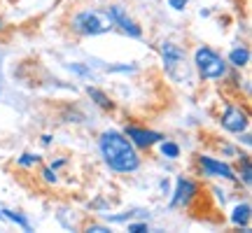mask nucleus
<instances>
[{"label": "nucleus", "instance_id": "1", "mask_svg": "<svg viewBox=\"0 0 252 233\" xmlns=\"http://www.w3.org/2000/svg\"><path fill=\"white\" fill-rule=\"evenodd\" d=\"M100 154H103L105 163L117 173H133L140 166V159L133 152L131 143L122 133H115V131H108V133L100 135Z\"/></svg>", "mask_w": 252, "mask_h": 233}, {"label": "nucleus", "instance_id": "2", "mask_svg": "<svg viewBox=\"0 0 252 233\" xmlns=\"http://www.w3.org/2000/svg\"><path fill=\"white\" fill-rule=\"evenodd\" d=\"M72 28L82 35H100V33H108L110 28H115V21L108 9H87L72 19Z\"/></svg>", "mask_w": 252, "mask_h": 233}, {"label": "nucleus", "instance_id": "3", "mask_svg": "<svg viewBox=\"0 0 252 233\" xmlns=\"http://www.w3.org/2000/svg\"><path fill=\"white\" fill-rule=\"evenodd\" d=\"M194 63H196L201 77H208V80H215V77H222L224 75V61L208 47H201L194 56Z\"/></svg>", "mask_w": 252, "mask_h": 233}, {"label": "nucleus", "instance_id": "4", "mask_svg": "<svg viewBox=\"0 0 252 233\" xmlns=\"http://www.w3.org/2000/svg\"><path fill=\"white\" fill-rule=\"evenodd\" d=\"M222 126H224L226 131H231V133H241V131H245V126H248V112L229 105L224 110V115H222Z\"/></svg>", "mask_w": 252, "mask_h": 233}, {"label": "nucleus", "instance_id": "5", "mask_svg": "<svg viewBox=\"0 0 252 233\" xmlns=\"http://www.w3.org/2000/svg\"><path fill=\"white\" fill-rule=\"evenodd\" d=\"M110 12V17H112V21H115V26H119L124 33H128L131 37H140L143 35V30H140V26L135 24L133 19H128L126 17V12L119 5H112V7H108Z\"/></svg>", "mask_w": 252, "mask_h": 233}, {"label": "nucleus", "instance_id": "6", "mask_svg": "<svg viewBox=\"0 0 252 233\" xmlns=\"http://www.w3.org/2000/svg\"><path fill=\"white\" fill-rule=\"evenodd\" d=\"M198 163H201V168L208 173V175H215V177H224V179H234V171L226 166V163H220L215 161V159H210V156H201L198 159Z\"/></svg>", "mask_w": 252, "mask_h": 233}, {"label": "nucleus", "instance_id": "7", "mask_svg": "<svg viewBox=\"0 0 252 233\" xmlns=\"http://www.w3.org/2000/svg\"><path fill=\"white\" fill-rule=\"evenodd\" d=\"M126 135L133 140L138 147H152L154 143L161 140V135L154 133V131H145V128H138V126H128L126 128Z\"/></svg>", "mask_w": 252, "mask_h": 233}, {"label": "nucleus", "instance_id": "8", "mask_svg": "<svg viewBox=\"0 0 252 233\" xmlns=\"http://www.w3.org/2000/svg\"><path fill=\"white\" fill-rule=\"evenodd\" d=\"M161 56H163V63H166L168 72H173L182 61H185V52H182L178 45H173V42H163L161 45Z\"/></svg>", "mask_w": 252, "mask_h": 233}, {"label": "nucleus", "instance_id": "9", "mask_svg": "<svg viewBox=\"0 0 252 233\" xmlns=\"http://www.w3.org/2000/svg\"><path fill=\"white\" fill-rule=\"evenodd\" d=\"M194 194H196V184H194L191 179L180 177V179H178V189H175V196H173V205H182V203H189Z\"/></svg>", "mask_w": 252, "mask_h": 233}, {"label": "nucleus", "instance_id": "10", "mask_svg": "<svg viewBox=\"0 0 252 233\" xmlns=\"http://www.w3.org/2000/svg\"><path fill=\"white\" fill-rule=\"evenodd\" d=\"M231 219H234V224H238V226H248V222H250V205H248V203L238 205L234 210Z\"/></svg>", "mask_w": 252, "mask_h": 233}, {"label": "nucleus", "instance_id": "11", "mask_svg": "<svg viewBox=\"0 0 252 233\" xmlns=\"http://www.w3.org/2000/svg\"><path fill=\"white\" fill-rule=\"evenodd\" d=\"M229 61L234 63L236 68H241V65H248V61H250V52H248L245 47H241V49H234V52L229 54Z\"/></svg>", "mask_w": 252, "mask_h": 233}, {"label": "nucleus", "instance_id": "12", "mask_svg": "<svg viewBox=\"0 0 252 233\" xmlns=\"http://www.w3.org/2000/svg\"><path fill=\"white\" fill-rule=\"evenodd\" d=\"M87 91H89V96H91V98H94V100H96V103H98V105H100V108H103V110H110V108H112V103H110V98H108V96H105V93H103V91L94 89V87H89V89H87Z\"/></svg>", "mask_w": 252, "mask_h": 233}, {"label": "nucleus", "instance_id": "13", "mask_svg": "<svg viewBox=\"0 0 252 233\" xmlns=\"http://www.w3.org/2000/svg\"><path fill=\"white\" fill-rule=\"evenodd\" d=\"M161 152H163V156H168V159H178V156H180V147L175 143H163Z\"/></svg>", "mask_w": 252, "mask_h": 233}, {"label": "nucleus", "instance_id": "14", "mask_svg": "<svg viewBox=\"0 0 252 233\" xmlns=\"http://www.w3.org/2000/svg\"><path fill=\"white\" fill-rule=\"evenodd\" d=\"M2 212H5L2 217H7V219H12V222H17V224H21L24 229H26V231L31 229V224H28V222H26V219H24L21 215H17V212H9V210H2Z\"/></svg>", "mask_w": 252, "mask_h": 233}, {"label": "nucleus", "instance_id": "15", "mask_svg": "<svg viewBox=\"0 0 252 233\" xmlns=\"http://www.w3.org/2000/svg\"><path fill=\"white\" fill-rule=\"evenodd\" d=\"M40 161V156H33V154H24L21 159H19V166H33V163Z\"/></svg>", "mask_w": 252, "mask_h": 233}, {"label": "nucleus", "instance_id": "16", "mask_svg": "<svg viewBox=\"0 0 252 233\" xmlns=\"http://www.w3.org/2000/svg\"><path fill=\"white\" fill-rule=\"evenodd\" d=\"M243 163H245V166H243V179H245V184H250V161H248V159H243Z\"/></svg>", "mask_w": 252, "mask_h": 233}, {"label": "nucleus", "instance_id": "17", "mask_svg": "<svg viewBox=\"0 0 252 233\" xmlns=\"http://www.w3.org/2000/svg\"><path fill=\"white\" fill-rule=\"evenodd\" d=\"M128 231L143 233V231H147V224H128Z\"/></svg>", "mask_w": 252, "mask_h": 233}, {"label": "nucleus", "instance_id": "18", "mask_svg": "<svg viewBox=\"0 0 252 233\" xmlns=\"http://www.w3.org/2000/svg\"><path fill=\"white\" fill-rule=\"evenodd\" d=\"M168 2H171L173 9H182L185 5H187V0H168Z\"/></svg>", "mask_w": 252, "mask_h": 233}, {"label": "nucleus", "instance_id": "19", "mask_svg": "<svg viewBox=\"0 0 252 233\" xmlns=\"http://www.w3.org/2000/svg\"><path fill=\"white\" fill-rule=\"evenodd\" d=\"M42 175H45V179H47V182H56V175H54V173H52V171H45V173H42Z\"/></svg>", "mask_w": 252, "mask_h": 233}]
</instances>
